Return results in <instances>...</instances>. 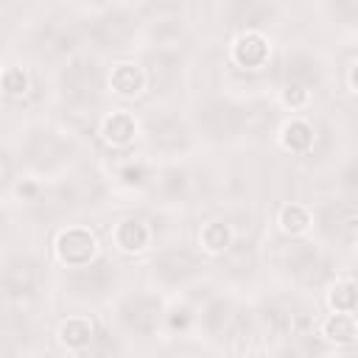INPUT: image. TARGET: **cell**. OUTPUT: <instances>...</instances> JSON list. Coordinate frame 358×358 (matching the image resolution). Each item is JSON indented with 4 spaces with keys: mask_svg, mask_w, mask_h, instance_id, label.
Returning a JSON list of instances; mask_svg holds the SVG:
<instances>
[{
    "mask_svg": "<svg viewBox=\"0 0 358 358\" xmlns=\"http://www.w3.org/2000/svg\"><path fill=\"white\" fill-rule=\"evenodd\" d=\"M322 232L336 241H352L355 238V207L352 204H327L319 215Z\"/></svg>",
    "mask_w": 358,
    "mask_h": 358,
    "instance_id": "30bf717a",
    "label": "cell"
},
{
    "mask_svg": "<svg viewBox=\"0 0 358 358\" xmlns=\"http://www.w3.org/2000/svg\"><path fill=\"white\" fill-rule=\"evenodd\" d=\"M227 14H229L232 25L255 28V25H263L271 17V3L268 0H229Z\"/></svg>",
    "mask_w": 358,
    "mask_h": 358,
    "instance_id": "4fadbf2b",
    "label": "cell"
},
{
    "mask_svg": "<svg viewBox=\"0 0 358 358\" xmlns=\"http://www.w3.org/2000/svg\"><path fill=\"white\" fill-rule=\"evenodd\" d=\"M268 48H266V39L257 36V34H246L238 39L235 45V59L238 64H246V67H255V64H263Z\"/></svg>",
    "mask_w": 358,
    "mask_h": 358,
    "instance_id": "9a60e30c",
    "label": "cell"
},
{
    "mask_svg": "<svg viewBox=\"0 0 358 358\" xmlns=\"http://www.w3.org/2000/svg\"><path fill=\"white\" fill-rule=\"evenodd\" d=\"M115 280V271L106 260H98V263H81L78 271H73L67 277V285L76 296H84V299H95V296H103L106 288L112 285Z\"/></svg>",
    "mask_w": 358,
    "mask_h": 358,
    "instance_id": "3957f363",
    "label": "cell"
},
{
    "mask_svg": "<svg viewBox=\"0 0 358 358\" xmlns=\"http://www.w3.org/2000/svg\"><path fill=\"white\" fill-rule=\"evenodd\" d=\"M0 282L8 294L28 296V294H34V288L39 282V266L31 257H11L0 271Z\"/></svg>",
    "mask_w": 358,
    "mask_h": 358,
    "instance_id": "5b68a950",
    "label": "cell"
},
{
    "mask_svg": "<svg viewBox=\"0 0 358 358\" xmlns=\"http://www.w3.org/2000/svg\"><path fill=\"white\" fill-rule=\"evenodd\" d=\"M115 241H117L120 249H126V252H137V249H143V246L148 243V229H145L143 221L129 218V221H123V224L117 227Z\"/></svg>",
    "mask_w": 358,
    "mask_h": 358,
    "instance_id": "2e32d148",
    "label": "cell"
},
{
    "mask_svg": "<svg viewBox=\"0 0 358 358\" xmlns=\"http://www.w3.org/2000/svg\"><path fill=\"white\" fill-rule=\"evenodd\" d=\"M39 42H42V50H48V53H64V50H70L76 45L73 34L64 31V28H48V31H42V39Z\"/></svg>",
    "mask_w": 358,
    "mask_h": 358,
    "instance_id": "7402d4cb",
    "label": "cell"
},
{
    "mask_svg": "<svg viewBox=\"0 0 358 358\" xmlns=\"http://www.w3.org/2000/svg\"><path fill=\"white\" fill-rule=\"evenodd\" d=\"M62 341L70 347H84L92 341V324L87 319H70L62 324Z\"/></svg>",
    "mask_w": 358,
    "mask_h": 358,
    "instance_id": "d6986e66",
    "label": "cell"
},
{
    "mask_svg": "<svg viewBox=\"0 0 358 358\" xmlns=\"http://www.w3.org/2000/svg\"><path fill=\"white\" fill-rule=\"evenodd\" d=\"M330 302H333L336 310H344V313L355 310V285H352V282L336 285V291L330 294Z\"/></svg>",
    "mask_w": 358,
    "mask_h": 358,
    "instance_id": "484cf974",
    "label": "cell"
},
{
    "mask_svg": "<svg viewBox=\"0 0 358 358\" xmlns=\"http://www.w3.org/2000/svg\"><path fill=\"white\" fill-rule=\"evenodd\" d=\"M131 134H134V120H131L126 112H117V115H112V117L103 123V137H106L109 143L123 145V143L131 140Z\"/></svg>",
    "mask_w": 358,
    "mask_h": 358,
    "instance_id": "ac0fdd59",
    "label": "cell"
},
{
    "mask_svg": "<svg viewBox=\"0 0 358 358\" xmlns=\"http://www.w3.org/2000/svg\"><path fill=\"white\" fill-rule=\"evenodd\" d=\"M148 131H151V140L165 148V151H179L187 145V129L179 117L173 115H162V117H151L148 123Z\"/></svg>",
    "mask_w": 358,
    "mask_h": 358,
    "instance_id": "7c38bea8",
    "label": "cell"
},
{
    "mask_svg": "<svg viewBox=\"0 0 358 358\" xmlns=\"http://www.w3.org/2000/svg\"><path fill=\"white\" fill-rule=\"evenodd\" d=\"M285 73H288V81L302 84V87H313L322 78V70L310 56H291L285 64Z\"/></svg>",
    "mask_w": 358,
    "mask_h": 358,
    "instance_id": "5bb4252c",
    "label": "cell"
},
{
    "mask_svg": "<svg viewBox=\"0 0 358 358\" xmlns=\"http://www.w3.org/2000/svg\"><path fill=\"white\" fill-rule=\"evenodd\" d=\"M123 179H126L129 185H140V182L145 179V168H143V165H134V168H126V171H123Z\"/></svg>",
    "mask_w": 358,
    "mask_h": 358,
    "instance_id": "4dcf8cb0",
    "label": "cell"
},
{
    "mask_svg": "<svg viewBox=\"0 0 358 358\" xmlns=\"http://www.w3.org/2000/svg\"><path fill=\"white\" fill-rule=\"evenodd\" d=\"M28 162L36 165V168H53L59 165L67 154H70V145L64 140H59L53 131H36L31 140H28Z\"/></svg>",
    "mask_w": 358,
    "mask_h": 358,
    "instance_id": "9c48e42d",
    "label": "cell"
},
{
    "mask_svg": "<svg viewBox=\"0 0 358 358\" xmlns=\"http://www.w3.org/2000/svg\"><path fill=\"white\" fill-rule=\"evenodd\" d=\"M62 90L70 101L87 103L98 95L101 90V73L90 59H76L67 64V70L62 73Z\"/></svg>",
    "mask_w": 358,
    "mask_h": 358,
    "instance_id": "7a4b0ae2",
    "label": "cell"
},
{
    "mask_svg": "<svg viewBox=\"0 0 358 358\" xmlns=\"http://www.w3.org/2000/svg\"><path fill=\"white\" fill-rule=\"evenodd\" d=\"M112 87L120 95H137L143 90V70L134 64H117L112 73Z\"/></svg>",
    "mask_w": 358,
    "mask_h": 358,
    "instance_id": "e0dca14e",
    "label": "cell"
},
{
    "mask_svg": "<svg viewBox=\"0 0 358 358\" xmlns=\"http://www.w3.org/2000/svg\"><path fill=\"white\" fill-rule=\"evenodd\" d=\"M305 98H308V87L288 81V87H285V101H288L291 106H299V103H305Z\"/></svg>",
    "mask_w": 358,
    "mask_h": 358,
    "instance_id": "f546056e",
    "label": "cell"
},
{
    "mask_svg": "<svg viewBox=\"0 0 358 358\" xmlns=\"http://www.w3.org/2000/svg\"><path fill=\"white\" fill-rule=\"evenodd\" d=\"M201 241H204V246L210 252H224L227 243H229V229L224 224H218V221L215 224H207L204 232H201Z\"/></svg>",
    "mask_w": 358,
    "mask_h": 358,
    "instance_id": "603a6c76",
    "label": "cell"
},
{
    "mask_svg": "<svg viewBox=\"0 0 358 358\" xmlns=\"http://www.w3.org/2000/svg\"><path fill=\"white\" fill-rule=\"evenodd\" d=\"M285 263H288V271L305 282H319L327 271L324 257L310 243H294L285 255Z\"/></svg>",
    "mask_w": 358,
    "mask_h": 358,
    "instance_id": "ba28073f",
    "label": "cell"
},
{
    "mask_svg": "<svg viewBox=\"0 0 358 358\" xmlns=\"http://www.w3.org/2000/svg\"><path fill=\"white\" fill-rule=\"evenodd\" d=\"M134 31V20L126 11H109L103 17H98L90 28V36L101 45V48H120Z\"/></svg>",
    "mask_w": 358,
    "mask_h": 358,
    "instance_id": "277c9868",
    "label": "cell"
},
{
    "mask_svg": "<svg viewBox=\"0 0 358 358\" xmlns=\"http://www.w3.org/2000/svg\"><path fill=\"white\" fill-rule=\"evenodd\" d=\"M324 336L333 341H352L355 338V322L350 313H336L327 324H324Z\"/></svg>",
    "mask_w": 358,
    "mask_h": 358,
    "instance_id": "44dd1931",
    "label": "cell"
},
{
    "mask_svg": "<svg viewBox=\"0 0 358 358\" xmlns=\"http://www.w3.org/2000/svg\"><path fill=\"white\" fill-rule=\"evenodd\" d=\"M159 187H162V193H165V196L176 199V196L185 190V171H179V168H171V171H165V173H162V182H159Z\"/></svg>",
    "mask_w": 358,
    "mask_h": 358,
    "instance_id": "4316f807",
    "label": "cell"
},
{
    "mask_svg": "<svg viewBox=\"0 0 358 358\" xmlns=\"http://www.w3.org/2000/svg\"><path fill=\"white\" fill-rule=\"evenodd\" d=\"M87 3H101V0H87Z\"/></svg>",
    "mask_w": 358,
    "mask_h": 358,
    "instance_id": "1f68e13d",
    "label": "cell"
},
{
    "mask_svg": "<svg viewBox=\"0 0 358 358\" xmlns=\"http://www.w3.org/2000/svg\"><path fill=\"white\" fill-rule=\"evenodd\" d=\"M282 140H285V145L291 151H305L313 143V129L308 123H302V120H294V123L285 126V137Z\"/></svg>",
    "mask_w": 358,
    "mask_h": 358,
    "instance_id": "ffe728a7",
    "label": "cell"
},
{
    "mask_svg": "<svg viewBox=\"0 0 358 358\" xmlns=\"http://www.w3.org/2000/svg\"><path fill=\"white\" fill-rule=\"evenodd\" d=\"M280 224H282V229H285V232H302V229L308 227V213H305L302 207L291 204V207H285V210H282Z\"/></svg>",
    "mask_w": 358,
    "mask_h": 358,
    "instance_id": "d4e9b609",
    "label": "cell"
},
{
    "mask_svg": "<svg viewBox=\"0 0 358 358\" xmlns=\"http://www.w3.org/2000/svg\"><path fill=\"white\" fill-rule=\"evenodd\" d=\"M199 126L215 140L241 134L243 131V106H235L227 101H210L199 112Z\"/></svg>",
    "mask_w": 358,
    "mask_h": 358,
    "instance_id": "6da1fadb",
    "label": "cell"
},
{
    "mask_svg": "<svg viewBox=\"0 0 358 358\" xmlns=\"http://www.w3.org/2000/svg\"><path fill=\"white\" fill-rule=\"evenodd\" d=\"M154 271L165 282H185L187 277H193L199 271V260L187 249H165V252L157 255Z\"/></svg>",
    "mask_w": 358,
    "mask_h": 358,
    "instance_id": "8992f818",
    "label": "cell"
},
{
    "mask_svg": "<svg viewBox=\"0 0 358 358\" xmlns=\"http://www.w3.org/2000/svg\"><path fill=\"white\" fill-rule=\"evenodd\" d=\"M0 341H25L28 338V330H25V324L20 322V319H6L3 324H0Z\"/></svg>",
    "mask_w": 358,
    "mask_h": 358,
    "instance_id": "83f0119b",
    "label": "cell"
},
{
    "mask_svg": "<svg viewBox=\"0 0 358 358\" xmlns=\"http://www.w3.org/2000/svg\"><path fill=\"white\" fill-rule=\"evenodd\" d=\"M227 322H229V302L215 299V302L204 310V324H207V330L218 333V330H224V324H227Z\"/></svg>",
    "mask_w": 358,
    "mask_h": 358,
    "instance_id": "cb8c5ba5",
    "label": "cell"
},
{
    "mask_svg": "<svg viewBox=\"0 0 358 358\" xmlns=\"http://www.w3.org/2000/svg\"><path fill=\"white\" fill-rule=\"evenodd\" d=\"M56 249H59L62 260L81 266V263H90V257L95 252V238L87 229H64L56 241Z\"/></svg>",
    "mask_w": 358,
    "mask_h": 358,
    "instance_id": "8fae6325",
    "label": "cell"
},
{
    "mask_svg": "<svg viewBox=\"0 0 358 358\" xmlns=\"http://www.w3.org/2000/svg\"><path fill=\"white\" fill-rule=\"evenodd\" d=\"M25 87H28V78H25L22 70H17V67L6 70V76H3V90H6V92L20 95V92H25Z\"/></svg>",
    "mask_w": 358,
    "mask_h": 358,
    "instance_id": "f1b7e54d",
    "label": "cell"
},
{
    "mask_svg": "<svg viewBox=\"0 0 358 358\" xmlns=\"http://www.w3.org/2000/svg\"><path fill=\"white\" fill-rule=\"evenodd\" d=\"M159 313H162L159 302L154 296H143V294L126 299L123 308H120L123 324L129 330H134V333H151L157 327V322H159Z\"/></svg>",
    "mask_w": 358,
    "mask_h": 358,
    "instance_id": "52a82bcc",
    "label": "cell"
}]
</instances>
